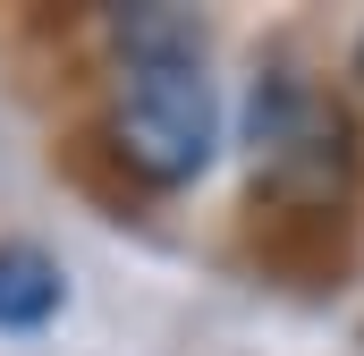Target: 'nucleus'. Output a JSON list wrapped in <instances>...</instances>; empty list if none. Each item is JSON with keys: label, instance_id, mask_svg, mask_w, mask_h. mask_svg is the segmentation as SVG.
<instances>
[{"label": "nucleus", "instance_id": "f03ea898", "mask_svg": "<svg viewBox=\"0 0 364 356\" xmlns=\"http://www.w3.org/2000/svg\"><path fill=\"white\" fill-rule=\"evenodd\" d=\"M246 127H255V170L272 178L279 195L322 204V195L348 187V119H339L331 93H314L305 77H263Z\"/></svg>", "mask_w": 364, "mask_h": 356}, {"label": "nucleus", "instance_id": "20e7f679", "mask_svg": "<svg viewBox=\"0 0 364 356\" xmlns=\"http://www.w3.org/2000/svg\"><path fill=\"white\" fill-rule=\"evenodd\" d=\"M119 51L127 60H203V17L195 9H119Z\"/></svg>", "mask_w": 364, "mask_h": 356}, {"label": "nucleus", "instance_id": "f257e3e1", "mask_svg": "<svg viewBox=\"0 0 364 356\" xmlns=\"http://www.w3.org/2000/svg\"><path fill=\"white\" fill-rule=\"evenodd\" d=\"M110 145L144 187H186L212 170L220 145V102L203 60H127L119 110H110Z\"/></svg>", "mask_w": 364, "mask_h": 356}, {"label": "nucleus", "instance_id": "7ed1b4c3", "mask_svg": "<svg viewBox=\"0 0 364 356\" xmlns=\"http://www.w3.org/2000/svg\"><path fill=\"white\" fill-rule=\"evenodd\" d=\"M68 280L43 246H0V331H43L60 314Z\"/></svg>", "mask_w": 364, "mask_h": 356}]
</instances>
